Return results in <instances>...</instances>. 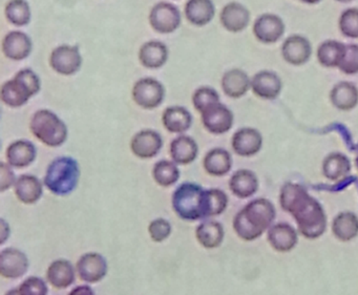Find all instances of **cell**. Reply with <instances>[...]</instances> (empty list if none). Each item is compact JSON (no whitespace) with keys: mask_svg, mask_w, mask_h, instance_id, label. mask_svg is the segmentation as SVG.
Here are the masks:
<instances>
[{"mask_svg":"<svg viewBox=\"0 0 358 295\" xmlns=\"http://www.w3.org/2000/svg\"><path fill=\"white\" fill-rule=\"evenodd\" d=\"M49 62L57 74L72 76L80 71L83 59L78 47L62 45L52 51Z\"/></svg>","mask_w":358,"mask_h":295,"instance_id":"9c48e42d","label":"cell"},{"mask_svg":"<svg viewBox=\"0 0 358 295\" xmlns=\"http://www.w3.org/2000/svg\"><path fill=\"white\" fill-rule=\"evenodd\" d=\"M225 236L223 225L219 222L206 221L196 227V238L206 249H215L221 246Z\"/></svg>","mask_w":358,"mask_h":295,"instance_id":"e575fe53","label":"cell"},{"mask_svg":"<svg viewBox=\"0 0 358 295\" xmlns=\"http://www.w3.org/2000/svg\"><path fill=\"white\" fill-rule=\"evenodd\" d=\"M163 148V139L160 134L152 129H143L134 136L131 141V150L140 159L155 158Z\"/></svg>","mask_w":358,"mask_h":295,"instance_id":"ac0fdd59","label":"cell"},{"mask_svg":"<svg viewBox=\"0 0 358 295\" xmlns=\"http://www.w3.org/2000/svg\"><path fill=\"white\" fill-rule=\"evenodd\" d=\"M297 1L306 3V5H316V3H320L322 0H297Z\"/></svg>","mask_w":358,"mask_h":295,"instance_id":"7dc6e473","label":"cell"},{"mask_svg":"<svg viewBox=\"0 0 358 295\" xmlns=\"http://www.w3.org/2000/svg\"><path fill=\"white\" fill-rule=\"evenodd\" d=\"M217 102H220L219 93L210 87H199L192 95V106L200 114L205 108Z\"/></svg>","mask_w":358,"mask_h":295,"instance_id":"f35d334b","label":"cell"},{"mask_svg":"<svg viewBox=\"0 0 358 295\" xmlns=\"http://www.w3.org/2000/svg\"><path fill=\"white\" fill-rule=\"evenodd\" d=\"M338 29L343 36L358 39V8H349L341 14Z\"/></svg>","mask_w":358,"mask_h":295,"instance_id":"74e56055","label":"cell"},{"mask_svg":"<svg viewBox=\"0 0 358 295\" xmlns=\"http://www.w3.org/2000/svg\"><path fill=\"white\" fill-rule=\"evenodd\" d=\"M282 89V79L272 71H261L251 78V91L261 99H276Z\"/></svg>","mask_w":358,"mask_h":295,"instance_id":"d6986e66","label":"cell"},{"mask_svg":"<svg viewBox=\"0 0 358 295\" xmlns=\"http://www.w3.org/2000/svg\"><path fill=\"white\" fill-rule=\"evenodd\" d=\"M250 20V11L238 1H231L224 6L220 13L222 27L230 33H240L246 30Z\"/></svg>","mask_w":358,"mask_h":295,"instance_id":"9a60e30c","label":"cell"},{"mask_svg":"<svg viewBox=\"0 0 358 295\" xmlns=\"http://www.w3.org/2000/svg\"><path fill=\"white\" fill-rule=\"evenodd\" d=\"M267 240L270 246L278 252L286 253L293 250L299 243L297 230L287 223L272 225L268 229Z\"/></svg>","mask_w":358,"mask_h":295,"instance_id":"ffe728a7","label":"cell"},{"mask_svg":"<svg viewBox=\"0 0 358 295\" xmlns=\"http://www.w3.org/2000/svg\"><path fill=\"white\" fill-rule=\"evenodd\" d=\"M286 27L284 20L278 15L265 13L255 20L252 27L253 35L257 41L265 45H273L284 36Z\"/></svg>","mask_w":358,"mask_h":295,"instance_id":"8fae6325","label":"cell"},{"mask_svg":"<svg viewBox=\"0 0 358 295\" xmlns=\"http://www.w3.org/2000/svg\"><path fill=\"white\" fill-rule=\"evenodd\" d=\"M76 270L81 280L96 284L101 282L108 274V261L100 253L87 252L81 255L77 261Z\"/></svg>","mask_w":358,"mask_h":295,"instance_id":"7c38bea8","label":"cell"},{"mask_svg":"<svg viewBox=\"0 0 358 295\" xmlns=\"http://www.w3.org/2000/svg\"><path fill=\"white\" fill-rule=\"evenodd\" d=\"M275 217L273 203L267 199L259 198L249 202L236 213L232 225L238 238L252 242L271 227Z\"/></svg>","mask_w":358,"mask_h":295,"instance_id":"7a4b0ae2","label":"cell"},{"mask_svg":"<svg viewBox=\"0 0 358 295\" xmlns=\"http://www.w3.org/2000/svg\"><path fill=\"white\" fill-rule=\"evenodd\" d=\"M80 179V166L72 157H58L54 159L45 173L43 184L55 194L64 196L72 194Z\"/></svg>","mask_w":358,"mask_h":295,"instance_id":"277c9868","label":"cell"},{"mask_svg":"<svg viewBox=\"0 0 358 295\" xmlns=\"http://www.w3.org/2000/svg\"><path fill=\"white\" fill-rule=\"evenodd\" d=\"M203 167L213 177H224L231 171V154L224 148H213L205 154Z\"/></svg>","mask_w":358,"mask_h":295,"instance_id":"f1b7e54d","label":"cell"},{"mask_svg":"<svg viewBox=\"0 0 358 295\" xmlns=\"http://www.w3.org/2000/svg\"><path fill=\"white\" fill-rule=\"evenodd\" d=\"M169 152L173 162L180 165H188L194 162L198 157L199 146L192 137L180 136L171 142Z\"/></svg>","mask_w":358,"mask_h":295,"instance_id":"1f68e13d","label":"cell"},{"mask_svg":"<svg viewBox=\"0 0 358 295\" xmlns=\"http://www.w3.org/2000/svg\"><path fill=\"white\" fill-rule=\"evenodd\" d=\"M171 204L178 217L184 221L194 222L209 217L207 190L199 184L182 183L173 192Z\"/></svg>","mask_w":358,"mask_h":295,"instance_id":"3957f363","label":"cell"},{"mask_svg":"<svg viewBox=\"0 0 358 295\" xmlns=\"http://www.w3.org/2000/svg\"><path fill=\"white\" fill-rule=\"evenodd\" d=\"M37 148L28 140H17L8 146L6 158L8 163L15 168L30 166L36 160Z\"/></svg>","mask_w":358,"mask_h":295,"instance_id":"7402d4cb","label":"cell"},{"mask_svg":"<svg viewBox=\"0 0 358 295\" xmlns=\"http://www.w3.org/2000/svg\"><path fill=\"white\" fill-rule=\"evenodd\" d=\"M259 182L257 175L248 169H240L231 175L229 189L236 198L248 199L257 194Z\"/></svg>","mask_w":358,"mask_h":295,"instance_id":"83f0119b","label":"cell"},{"mask_svg":"<svg viewBox=\"0 0 358 295\" xmlns=\"http://www.w3.org/2000/svg\"><path fill=\"white\" fill-rule=\"evenodd\" d=\"M3 53L8 59L22 62L27 59L33 51L31 37L22 31H12L3 39Z\"/></svg>","mask_w":358,"mask_h":295,"instance_id":"2e32d148","label":"cell"},{"mask_svg":"<svg viewBox=\"0 0 358 295\" xmlns=\"http://www.w3.org/2000/svg\"><path fill=\"white\" fill-rule=\"evenodd\" d=\"M338 70L343 74L353 76L358 74V45H345V51Z\"/></svg>","mask_w":358,"mask_h":295,"instance_id":"60d3db41","label":"cell"},{"mask_svg":"<svg viewBox=\"0 0 358 295\" xmlns=\"http://www.w3.org/2000/svg\"><path fill=\"white\" fill-rule=\"evenodd\" d=\"M280 205L285 213L292 215L299 233L306 238L315 240L326 232L328 219L324 207L301 184H284L280 189Z\"/></svg>","mask_w":358,"mask_h":295,"instance_id":"6da1fadb","label":"cell"},{"mask_svg":"<svg viewBox=\"0 0 358 295\" xmlns=\"http://www.w3.org/2000/svg\"><path fill=\"white\" fill-rule=\"evenodd\" d=\"M201 121L208 133L224 135L234 127V116L225 104L217 102L201 113Z\"/></svg>","mask_w":358,"mask_h":295,"instance_id":"30bf717a","label":"cell"},{"mask_svg":"<svg viewBox=\"0 0 358 295\" xmlns=\"http://www.w3.org/2000/svg\"><path fill=\"white\" fill-rule=\"evenodd\" d=\"M332 233L341 242H350L358 236V217L351 211H343L333 219Z\"/></svg>","mask_w":358,"mask_h":295,"instance_id":"d6a6232c","label":"cell"},{"mask_svg":"<svg viewBox=\"0 0 358 295\" xmlns=\"http://www.w3.org/2000/svg\"><path fill=\"white\" fill-rule=\"evenodd\" d=\"M0 192H5L15 185L16 178L9 163L1 162L0 164Z\"/></svg>","mask_w":358,"mask_h":295,"instance_id":"ee69618b","label":"cell"},{"mask_svg":"<svg viewBox=\"0 0 358 295\" xmlns=\"http://www.w3.org/2000/svg\"><path fill=\"white\" fill-rule=\"evenodd\" d=\"M49 292L47 284L38 276H30L20 284V288L9 291L8 294L47 295Z\"/></svg>","mask_w":358,"mask_h":295,"instance_id":"ab89813d","label":"cell"},{"mask_svg":"<svg viewBox=\"0 0 358 295\" xmlns=\"http://www.w3.org/2000/svg\"><path fill=\"white\" fill-rule=\"evenodd\" d=\"M150 238L154 242L161 243L169 238L171 233V225L165 219H156L148 226Z\"/></svg>","mask_w":358,"mask_h":295,"instance_id":"7bdbcfd3","label":"cell"},{"mask_svg":"<svg viewBox=\"0 0 358 295\" xmlns=\"http://www.w3.org/2000/svg\"><path fill=\"white\" fill-rule=\"evenodd\" d=\"M355 165H356V168L358 169V156L356 157V159H355Z\"/></svg>","mask_w":358,"mask_h":295,"instance_id":"681fc988","label":"cell"},{"mask_svg":"<svg viewBox=\"0 0 358 295\" xmlns=\"http://www.w3.org/2000/svg\"><path fill=\"white\" fill-rule=\"evenodd\" d=\"M280 51H282V59L287 64L294 66H301L307 64L313 53L309 39L299 34L289 36L282 43Z\"/></svg>","mask_w":358,"mask_h":295,"instance_id":"4fadbf2b","label":"cell"},{"mask_svg":"<svg viewBox=\"0 0 358 295\" xmlns=\"http://www.w3.org/2000/svg\"><path fill=\"white\" fill-rule=\"evenodd\" d=\"M184 13L192 26L205 27L215 18V6L213 0H187Z\"/></svg>","mask_w":358,"mask_h":295,"instance_id":"d4e9b609","label":"cell"},{"mask_svg":"<svg viewBox=\"0 0 358 295\" xmlns=\"http://www.w3.org/2000/svg\"><path fill=\"white\" fill-rule=\"evenodd\" d=\"M335 1H337V3H352V1H354V0H335Z\"/></svg>","mask_w":358,"mask_h":295,"instance_id":"c3c4849f","label":"cell"},{"mask_svg":"<svg viewBox=\"0 0 358 295\" xmlns=\"http://www.w3.org/2000/svg\"><path fill=\"white\" fill-rule=\"evenodd\" d=\"M330 101L341 112H349L358 106V89L354 83L341 81L336 83L330 92Z\"/></svg>","mask_w":358,"mask_h":295,"instance_id":"484cf974","label":"cell"},{"mask_svg":"<svg viewBox=\"0 0 358 295\" xmlns=\"http://www.w3.org/2000/svg\"><path fill=\"white\" fill-rule=\"evenodd\" d=\"M222 89L227 97L238 99L251 89V79L241 69H231L222 77Z\"/></svg>","mask_w":358,"mask_h":295,"instance_id":"603a6c76","label":"cell"},{"mask_svg":"<svg viewBox=\"0 0 358 295\" xmlns=\"http://www.w3.org/2000/svg\"><path fill=\"white\" fill-rule=\"evenodd\" d=\"M148 20L155 32L159 34H171L181 26V12L173 3L161 1L150 10Z\"/></svg>","mask_w":358,"mask_h":295,"instance_id":"52a82bcc","label":"cell"},{"mask_svg":"<svg viewBox=\"0 0 358 295\" xmlns=\"http://www.w3.org/2000/svg\"><path fill=\"white\" fill-rule=\"evenodd\" d=\"M28 257L20 249H3L0 253V275L9 280H17L28 272Z\"/></svg>","mask_w":358,"mask_h":295,"instance_id":"5bb4252c","label":"cell"},{"mask_svg":"<svg viewBox=\"0 0 358 295\" xmlns=\"http://www.w3.org/2000/svg\"><path fill=\"white\" fill-rule=\"evenodd\" d=\"M134 101L144 110H155L164 101L165 87L157 79L142 78L134 85L131 91Z\"/></svg>","mask_w":358,"mask_h":295,"instance_id":"ba28073f","label":"cell"},{"mask_svg":"<svg viewBox=\"0 0 358 295\" xmlns=\"http://www.w3.org/2000/svg\"><path fill=\"white\" fill-rule=\"evenodd\" d=\"M263 141V136L257 129L244 127L232 136V150L238 156L248 158L261 152Z\"/></svg>","mask_w":358,"mask_h":295,"instance_id":"e0dca14e","label":"cell"},{"mask_svg":"<svg viewBox=\"0 0 358 295\" xmlns=\"http://www.w3.org/2000/svg\"><path fill=\"white\" fill-rule=\"evenodd\" d=\"M16 198L27 205L35 204L43 194V185L38 178L32 175H22L14 185Z\"/></svg>","mask_w":358,"mask_h":295,"instance_id":"4316f807","label":"cell"},{"mask_svg":"<svg viewBox=\"0 0 358 295\" xmlns=\"http://www.w3.org/2000/svg\"><path fill=\"white\" fill-rule=\"evenodd\" d=\"M76 271L68 259H56L48 268L47 280L53 288L64 290L74 284Z\"/></svg>","mask_w":358,"mask_h":295,"instance_id":"cb8c5ba5","label":"cell"},{"mask_svg":"<svg viewBox=\"0 0 358 295\" xmlns=\"http://www.w3.org/2000/svg\"><path fill=\"white\" fill-rule=\"evenodd\" d=\"M152 178L158 185L171 187L180 179V171L173 161L161 160L154 165Z\"/></svg>","mask_w":358,"mask_h":295,"instance_id":"8d00e7d4","label":"cell"},{"mask_svg":"<svg viewBox=\"0 0 358 295\" xmlns=\"http://www.w3.org/2000/svg\"><path fill=\"white\" fill-rule=\"evenodd\" d=\"M345 51V43L338 41H324L318 45L316 58L320 66L327 69H338Z\"/></svg>","mask_w":358,"mask_h":295,"instance_id":"836d02e7","label":"cell"},{"mask_svg":"<svg viewBox=\"0 0 358 295\" xmlns=\"http://www.w3.org/2000/svg\"><path fill=\"white\" fill-rule=\"evenodd\" d=\"M71 295H93L95 294V291L87 286V285H80V286L75 287L70 292Z\"/></svg>","mask_w":358,"mask_h":295,"instance_id":"f6af8a7d","label":"cell"},{"mask_svg":"<svg viewBox=\"0 0 358 295\" xmlns=\"http://www.w3.org/2000/svg\"><path fill=\"white\" fill-rule=\"evenodd\" d=\"M209 217L222 215L228 206V196L223 190L217 188L207 189Z\"/></svg>","mask_w":358,"mask_h":295,"instance_id":"b9f144b4","label":"cell"},{"mask_svg":"<svg viewBox=\"0 0 358 295\" xmlns=\"http://www.w3.org/2000/svg\"><path fill=\"white\" fill-rule=\"evenodd\" d=\"M162 122L169 133L183 134L192 127V116L183 106H169L163 112Z\"/></svg>","mask_w":358,"mask_h":295,"instance_id":"f546056e","label":"cell"},{"mask_svg":"<svg viewBox=\"0 0 358 295\" xmlns=\"http://www.w3.org/2000/svg\"><path fill=\"white\" fill-rule=\"evenodd\" d=\"M0 232H1V240H0V245H3L6 243V240L10 238V226L5 220L1 219L0 221Z\"/></svg>","mask_w":358,"mask_h":295,"instance_id":"bcb514c9","label":"cell"},{"mask_svg":"<svg viewBox=\"0 0 358 295\" xmlns=\"http://www.w3.org/2000/svg\"><path fill=\"white\" fill-rule=\"evenodd\" d=\"M6 17L15 27H27L32 20V10L27 0H9L6 6Z\"/></svg>","mask_w":358,"mask_h":295,"instance_id":"d590c367","label":"cell"},{"mask_svg":"<svg viewBox=\"0 0 358 295\" xmlns=\"http://www.w3.org/2000/svg\"><path fill=\"white\" fill-rule=\"evenodd\" d=\"M41 81L38 75L31 70H20L13 79L3 83L0 92L1 101L12 108H22L31 98L41 92Z\"/></svg>","mask_w":358,"mask_h":295,"instance_id":"5b68a950","label":"cell"},{"mask_svg":"<svg viewBox=\"0 0 358 295\" xmlns=\"http://www.w3.org/2000/svg\"><path fill=\"white\" fill-rule=\"evenodd\" d=\"M139 62L148 70H158L169 62V51L165 43L150 41L141 45L139 50Z\"/></svg>","mask_w":358,"mask_h":295,"instance_id":"44dd1931","label":"cell"},{"mask_svg":"<svg viewBox=\"0 0 358 295\" xmlns=\"http://www.w3.org/2000/svg\"><path fill=\"white\" fill-rule=\"evenodd\" d=\"M351 161L341 152H332L322 162V175L329 181L338 182L351 173Z\"/></svg>","mask_w":358,"mask_h":295,"instance_id":"4dcf8cb0","label":"cell"},{"mask_svg":"<svg viewBox=\"0 0 358 295\" xmlns=\"http://www.w3.org/2000/svg\"><path fill=\"white\" fill-rule=\"evenodd\" d=\"M30 131L41 143L49 148H59L68 140L66 123L49 110H39L30 121Z\"/></svg>","mask_w":358,"mask_h":295,"instance_id":"8992f818","label":"cell"}]
</instances>
